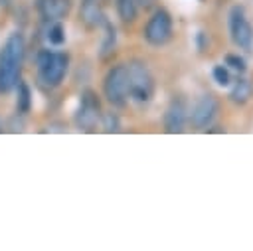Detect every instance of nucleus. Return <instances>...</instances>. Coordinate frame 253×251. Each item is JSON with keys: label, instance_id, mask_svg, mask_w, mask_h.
Wrapping results in <instances>:
<instances>
[{"label": "nucleus", "instance_id": "15", "mask_svg": "<svg viewBox=\"0 0 253 251\" xmlns=\"http://www.w3.org/2000/svg\"><path fill=\"white\" fill-rule=\"evenodd\" d=\"M115 10H117V16L123 24L130 26L136 22L138 18V12H140V6L136 0H115Z\"/></svg>", "mask_w": 253, "mask_h": 251}, {"label": "nucleus", "instance_id": "5", "mask_svg": "<svg viewBox=\"0 0 253 251\" xmlns=\"http://www.w3.org/2000/svg\"><path fill=\"white\" fill-rule=\"evenodd\" d=\"M172 32H174L172 14L166 8L156 6L142 28V40L152 47H162L172 40Z\"/></svg>", "mask_w": 253, "mask_h": 251}, {"label": "nucleus", "instance_id": "11", "mask_svg": "<svg viewBox=\"0 0 253 251\" xmlns=\"http://www.w3.org/2000/svg\"><path fill=\"white\" fill-rule=\"evenodd\" d=\"M101 28H103V42H101V47H99V59L101 61H111L113 55L117 53V43H119L117 26L109 18H105Z\"/></svg>", "mask_w": 253, "mask_h": 251}, {"label": "nucleus", "instance_id": "25", "mask_svg": "<svg viewBox=\"0 0 253 251\" xmlns=\"http://www.w3.org/2000/svg\"><path fill=\"white\" fill-rule=\"evenodd\" d=\"M200 2H204V0H200Z\"/></svg>", "mask_w": 253, "mask_h": 251}, {"label": "nucleus", "instance_id": "7", "mask_svg": "<svg viewBox=\"0 0 253 251\" xmlns=\"http://www.w3.org/2000/svg\"><path fill=\"white\" fill-rule=\"evenodd\" d=\"M227 28H229V38L231 42L243 49L245 53H251L253 51V26L247 18V12H245V6L241 4H233L229 8V14H227Z\"/></svg>", "mask_w": 253, "mask_h": 251}, {"label": "nucleus", "instance_id": "19", "mask_svg": "<svg viewBox=\"0 0 253 251\" xmlns=\"http://www.w3.org/2000/svg\"><path fill=\"white\" fill-rule=\"evenodd\" d=\"M194 42H196V49L200 55H206L211 49V40H210V34L206 30H198Z\"/></svg>", "mask_w": 253, "mask_h": 251}, {"label": "nucleus", "instance_id": "12", "mask_svg": "<svg viewBox=\"0 0 253 251\" xmlns=\"http://www.w3.org/2000/svg\"><path fill=\"white\" fill-rule=\"evenodd\" d=\"M231 89H229V103L237 105V107H243L247 105L251 99H253V83L251 79L243 77V75H237V79H231Z\"/></svg>", "mask_w": 253, "mask_h": 251}, {"label": "nucleus", "instance_id": "3", "mask_svg": "<svg viewBox=\"0 0 253 251\" xmlns=\"http://www.w3.org/2000/svg\"><path fill=\"white\" fill-rule=\"evenodd\" d=\"M126 77H128V101L136 105H148L156 91V81L150 67L142 59H130L126 63Z\"/></svg>", "mask_w": 253, "mask_h": 251}, {"label": "nucleus", "instance_id": "10", "mask_svg": "<svg viewBox=\"0 0 253 251\" xmlns=\"http://www.w3.org/2000/svg\"><path fill=\"white\" fill-rule=\"evenodd\" d=\"M71 4L73 0H36V8H38L42 22L63 20L69 14Z\"/></svg>", "mask_w": 253, "mask_h": 251}, {"label": "nucleus", "instance_id": "1", "mask_svg": "<svg viewBox=\"0 0 253 251\" xmlns=\"http://www.w3.org/2000/svg\"><path fill=\"white\" fill-rule=\"evenodd\" d=\"M26 57V40L22 32H12L0 49V95L14 91L22 79V67Z\"/></svg>", "mask_w": 253, "mask_h": 251}, {"label": "nucleus", "instance_id": "20", "mask_svg": "<svg viewBox=\"0 0 253 251\" xmlns=\"http://www.w3.org/2000/svg\"><path fill=\"white\" fill-rule=\"evenodd\" d=\"M136 2H138L140 10H152V8H156V0H136Z\"/></svg>", "mask_w": 253, "mask_h": 251}, {"label": "nucleus", "instance_id": "21", "mask_svg": "<svg viewBox=\"0 0 253 251\" xmlns=\"http://www.w3.org/2000/svg\"><path fill=\"white\" fill-rule=\"evenodd\" d=\"M204 132H219V134H221V132H225V128L219 126V125H215V126H208Z\"/></svg>", "mask_w": 253, "mask_h": 251}, {"label": "nucleus", "instance_id": "22", "mask_svg": "<svg viewBox=\"0 0 253 251\" xmlns=\"http://www.w3.org/2000/svg\"><path fill=\"white\" fill-rule=\"evenodd\" d=\"M81 4H97V6H103V0H81Z\"/></svg>", "mask_w": 253, "mask_h": 251}, {"label": "nucleus", "instance_id": "16", "mask_svg": "<svg viewBox=\"0 0 253 251\" xmlns=\"http://www.w3.org/2000/svg\"><path fill=\"white\" fill-rule=\"evenodd\" d=\"M101 126H103V130L105 132H121V128H123V123H121V117H119V113H115V111H103V115H101Z\"/></svg>", "mask_w": 253, "mask_h": 251}, {"label": "nucleus", "instance_id": "23", "mask_svg": "<svg viewBox=\"0 0 253 251\" xmlns=\"http://www.w3.org/2000/svg\"><path fill=\"white\" fill-rule=\"evenodd\" d=\"M10 2H12V0H0V8H6Z\"/></svg>", "mask_w": 253, "mask_h": 251}, {"label": "nucleus", "instance_id": "13", "mask_svg": "<svg viewBox=\"0 0 253 251\" xmlns=\"http://www.w3.org/2000/svg\"><path fill=\"white\" fill-rule=\"evenodd\" d=\"M14 91H16V115L18 117H26L32 111V103H34L32 101V89L24 79H20L16 83Z\"/></svg>", "mask_w": 253, "mask_h": 251}, {"label": "nucleus", "instance_id": "14", "mask_svg": "<svg viewBox=\"0 0 253 251\" xmlns=\"http://www.w3.org/2000/svg\"><path fill=\"white\" fill-rule=\"evenodd\" d=\"M43 38L49 45L59 47L65 43L67 36H65V26L61 20H51V22H43Z\"/></svg>", "mask_w": 253, "mask_h": 251}, {"label": "nucleus", "instance_id": "8", "mask_svg": "<svg viewBox=\"0 0 253 251\" xmlns=\"http://www.w3.org/2000/svg\"><path fill=\"white\" fill-rule=\"evenodd\" d=\"M217 113H219L217 97L211 95V93H204V95L198 97V101L194 103L192 111L188 113V121L192 123V126L196 130H206L208 126L213 125Z\"/></svg>", "mask_w": 253, "mask_h": 251}, {"label": "nucleus", "instance_id": "4", "mask_svg": "<svg viewBox=\"0 0 253 251\" xmlns=\"http://www.w3.org/2000/svg\"><path fill=\"white\" fill-rule=\"evenodd\" d=\"M103 95L107 103L115 109H125L128 105V77L126 63H115L107 69L103 77Z\"/></svg>", "mask_w": 253, "mask_h": 251}, {"label": "nucleus", "instance_id": "2", "mask_svg": "<svg viewBox=\"0 0 253 251\" xmlns=\"http://www.w3.org/2000/svg\"><path fill=\"white\" fill-rule=\"evenodd\" d=\"M69 53L59 49H40L36 53V73L38 83L45 89H57L69 71Z\"/></svg>", "mask_w": 253, "mask_h": 251}, {"label": "nucleus", "instance_id": "24", "mask_svg": "<svg viewBox=\"0 0 253 251\" xmlns=\"http://www.w3.org/2000/svg\"><path fill=\"white\" fill-rule=\"evenodd\" d=\"M2 130H4V125H2V121H0V132H2Z\"/></svg>", "mask_w": 253, "mask_h": 251}, {"label": "nucleus", "instance_id": "18", "mask_svg": "<svg viewBox=\"0 0 253 251\" xmlns=\"http://www.w3.org/2000/svg\"><path fill=\"white\" fill-rule=\"evenodd\" d=\"M211 77H213V81H215L219 87H229V83H231V71H229L223 63L213 65V69H211Z\"/></svg>", "mask_w": 253, "mask_h": 251}, {"label": "nucleus", "instance_id": "6", "mask_svg": "<svg viewBox=\"0 0 253 251\" xmlns=\"http://www.w3.org/2000/svg\"><path fill=\"white\" fill-rule=\"evenodd\" d=\"M101 115H103V107L99 95L93 89H83L79 95V105L73 113L75 128L83 132H93L101 121Z\"/></svg>", "mask_w": 253, "mask_h": 251}, {"label": "nucleus", "instance_id": "9", "mask_svg": "<svg viewBox=\"0 0 253 251\" xmlns=\"http://www.w3.org/2000/svg\"><path fill=\"white\" fill-rule=\"evenodd\" d=\"M188 103L184 97L176 95L170 99L166 111H164V117H162V125H164V130L168 134H180L184 132V126L188 123Z\"/></svg>", "mask_w": 253, "mask_h": 251}, {"label": "nucleus", "instance_id": "17", "mask_svg": "<svg viewBox=\"0 0 253 251\" xmlns=\"http://www.w3.org/2000/svg\"><path fill=\"white\" fill-rule=\"evenodd\" d=\"M223 65H225L229 71H235L237 75H243V73L247 71V61H245V57L239 55V53H227V55L223 57Z\"/></svg>", "mask_w": 253, "mask_h": 251}]
</instances>
